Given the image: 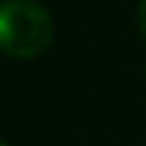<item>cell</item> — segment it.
Wrapping results in <instances>:
<instances>
[{
	"label": "cell",
	"instance_id": "obj_1",
	"mask_svg": "<svg viewBox=\"0 0 146 146\" xmlns=\"http://www.w3.org/2000/svg\"><path fill=\"white\" fill-rule=\"evenodd\" d=\"M54 38L46 8L33 0H0V49L15 59L38 56Z\"/></svg>",
	"mask_w": 146,
	"mask_h": 146
},
{
	"label": "cell",
	"instance_id": "obj_2",
	"mask_svg": "<svg viewBox=\"0 0 146 146\" xmlns=\"http://www.w3.org/2000/svg\"><path fill=\"white\" fill-rule=\"evenodd\" d=\"M139 26H141V33L146 36V0L139 3Z\"/></svg>",
	"mask_w": 146,
	"mask_h": 146
},
{
	"label": "cell",
	"instance_id": "obj_3",
	"mask_svg": "<svg viewBox=\"0 0 146 146\" xmlns=\"http://www.w3.org/2000/svg\"><path fill=\"white\" fill-rule=\"evenodd\" d=\"M0 146H8V144H5V141H3V139H0Z\"/></svg>",
	"mask_w": 146,
	"mask_h": 146
}]
</instances>
